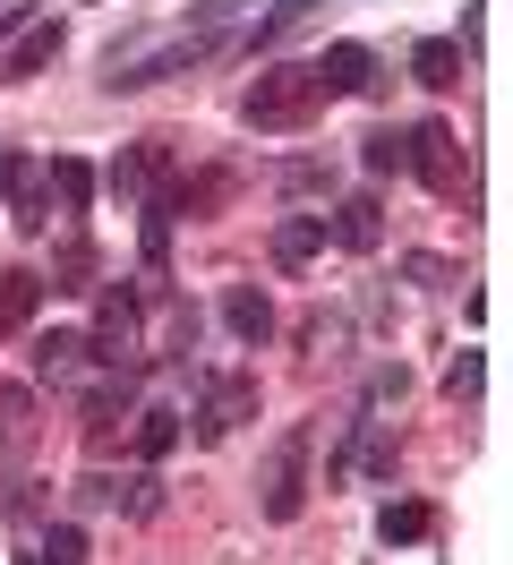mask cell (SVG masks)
Here are the masks:
<instances>
[{
	"mask_svg": "<svg viewBox=\"0 0 513 565\" xmlns=\"http://www.w3.org/2000/svg\"><path fill=\"white\" fill-rule=\"evenodd\" d=\"M325 248V214H282L274 223V266H308Z\"/></svg>",
	"mask_w": 513,
	"mask_h": 565,
	"instance_id": "11",
	"label": "cell"
},
{
	"mask_svg": "<svg viewBox=\"0 0 513 565\" xmlns=\"http://www.w3.org/2000/svg\"><path fill=\"white\" fill-rule=\"evenodd\" d=\"M325 232H334V241L351 248V257H368V248L385 241V206H376V198H342V206H334V223H325Z\"/></svg>",
	"mask_w": 513,
	"mask_h": 565,
	"instance_id": "9",
	"label": "cell"
},
{
	"mask_svg": "<svg viewBox=\"0 0 513 565\" xmlns=\"http://www.w3.org/2000/svg\"><path fill=\"white\" fill-rule=\"evenodd\" d=\"M308 446H317L308 428H282V437H274L266 480H257V489H266V523H300V505H308Z\"/></svg>",
	"mask_w": 513,
	"mask_h": 565,
	"instance_id": "4",
	"label": "cell"
},
{
	"mask_svg": "<svg viewBox=\"0 0 513 565\" xmlns=\"http://www.w3.org/2000/svg\"><path fill=\"white\" fill-rule=\"evenodd\" d=\"M403 163L428 180L437 198H453V189H462V138H453L445 120H419V129H403Z\"/></svg>",
	"mask_w": 513,
	"mask_h": 565,
	"instance_id": "5",
	"label": "cell"
},
{
	"mask_svg": "<svg viewBox=\"0 0 513 565\" xmlns=\"http://www.w3.org/2000/svg\"><path fill=\"white\" fill-rule=\"evenodd\" d=\"M403 386H410V377H403V360H394V369H376V377H368V403H403Z\"/></svg>",
	"mask_w": 513,
	"mask_h": 565,
	"instance_id": "25",
	"label": "cell"
},
{
	"mask_svg": "<svg viewBox=\"0 0 513 565\" xmlns=\"http://www.w3.org/2000/svg\"><path fill=\"white\" fill-rule=\"evenodd\" d=\"M368 172H403V129H376L368 138Z\"/></svg>",
	"mask_w": 513,
	"mask_h": 565,
	"instance_id": "24",
	"label": "cell"
},
{
	"mask_svg": "<svg viewBox=\"0 0 513 565\" xmlns=\"http://www.w3.org/2000/svg\"><path fill=\"white\" fill-rule=\"evenodd\" d=\"M86 352H95L103 369H129V360L146 352V309H137V282H103V300H95V334H86Z\"/></svg>",
	"mask_w": 513,
	"mask_h": 565,
	"instance_id": "3",
	"label": "cell"
},
{
	"mask_svg": "<svg viewBox=\"0 0 513 565\" xmlns=\"http://www.w3.org/2000/svg\"><path fill=\"white\" fill-rule=\"evenodd\" d=\"M52 180H18V223H26V232H43V223H52Z\"/></svg>",
	"mask_w": 513,
	"mask_h": 565,
	"instance_id": "21",
	"label": "cell"
},
{
	"mask_svg": "<svg viewBox=\"0 0 513 565\" xmlns=\"http://www.w3.org/2000/svg\"><path fill=\"white\" fill-rule=\"evenodd\" d=\"M61 61V18H34V26H18V35L0 43V77H34Z\"/></svg>",
	"mask_w": 513,
	"mask_h": 565,
	"instance_id": "7",
	"label": "cell"
},
{
	"mask_svg": "<svg viewBox=\"0 0 513 565\" xmlns=\"http://www.w3.org/2000/svg\"><path fill=\"white\" fill-rule=\"evenodd\" d=\"M18 180H26V163H18V154H9V146H0V198H9V189H18Z\"/></svg>",
	"mask_w": 513,
	"mask_h": 565,
	"instance_id": "26",
	"label": "cell"
},
{
	"mask_svg": "<svg viewBox=\"0 0 513 565\" xmlns=\"http://www.w3.org/2000/svg\"><path fill=\"white\" fill-rule=\"evenodd\" d=\"M86 334H34V377H52V386H68L77 369H86Z\"/></svg>",
	"mask_w": 513,
	"mask_h": 565,
	"instance_id": "12",
	"label": "cell"
},
{
	"mask_svg": "<svg viewBox=\"0 0 513 565\" xmlns=\"http://www.w3.org/2000/svg\"><path fill=\"white\" fill-rule=\"evenodd\" d=\"M376 531H385L394 548H410V540H428V531H437V514H428V505H385V514H376Z\"/></svg>",
	"mask_w": 513,
	"mask_h": 565,
	"instance_id": "16",
	"label": "cell"
},
{
	"mask_svg": "<svg viewBox=\"0 0 513 565\" xmlns=\"http://www.w3.org/2000/svg\"><path fill=\"white\" fill-rule=\"evenodd\" d=\"M154 163H163L154 146H137V154H120V163H111V189H120V198H137V189L154 180Z\"/></svg>",
	"mask_w": 513,
	"mask_h": 565,
	"instance_id": "19",
	"label": "cell"
},
{
	"mask_svg": "<svg viewBox=\"0 0 513 565\" xmlns=\"http://www.w3.org/2000/svg\"><path fill=\"white\" fill-rule=\"evenodd\" d=\"M317 86H325V95H368V86H376V52H368V43H325Z\"/></svg>",
	"mask_w": 513,
	"mask_h": 565,
	"instance_id": "8",
	"label": "cell"
},
{
	"mask_svg": "<svg viewBox=\"0 0 513 565\" xmlns=\"http://www.w3.org/2000/svg\"><path fill=\"white\" fill-rule=\"evenodd\" d=\"M34 309H43V275H26V266H0V334H18Z\"/></svg>",
	"mask_w": 513,
	"mask_h": 565,
	"instance_id": "13",
	"label": "cell"
},
{
	"mask_svg": "<svg viewBox=\"0 0 513 565\" xmlns=\"http://www.w3.org/2000/svg\"><path fill=\"white\" fill-rule=\"evenodd\" d=\"M410 77H419V86H462V43L428 35L419 52H410Z\"/></svg>",
	"mask_w": 513,
	"mask_h": 565,
	"instance_id": "14",
	"label": "cell"
},
{
	"mask_svg": "<svg viewBox=\"0 0 513 565\" xmlns=\"http://www.w3.org/2000/svg\"><path fill=\"white\" fill-rule=\"evenodd\" d=\"M479 377H488V360H479V352H462L453 369H445V394H453V403H471V394H479Z\"/></svg>",
	"mask_w": 513,
	"mask_h": 565,
	"instance_id": "23",
	"label": "cell"
},
{
	"mask_svg": "<svg viewBox=\"0 0 513 565\" xmlns=\"http://www.w3.org/2000/svg\"><path fill=\"white\" fill-rule=\"evenodd\" d=\"M171 446H180V412H137V455L163 462Z\"/></svg>",
	"mask_w": 513,
	"mask_h": 565,
	"instance_id": "15",
	"label": "cell"
},
{
	"mask_svg": "<svg viewBox=\"0 0 513 565\" xmlns=\"http://www.w3.org/2000/svg\"><path fill=\"white\" fill-rule=\"evenodd\" d=\"M205 52H214V35H163V43H129V52H111V61H103V86H111V95H129V86H154V77H171V70H197Z\"/></svg>",
	"mask_w": 513,
	"mask_h": 565,
	"instance_id": "2",
	"label": "cell"
},
{
	"mask_svg": "<svg viewBox=\"0 0 513 565\" xmlns=\"http://www.w3.org/2000/svg\"><path fill=\"white\" fill-rule=\"evenodd\" d=\"M34 565H86V531H77V523H61L52 540H43V557H34Z\"/></svg>",
	"mask_w": 513,
	"mask_h": 565,
	"instance_id": "20",
	"label": "cell"
},
{
	"mask_svg": "<svg viewBox=\"0 0 513 565\" xmlns=\"http://www.w3.org/2000/svg\"><path fill=\"white\" fill-rule=\"evenodd\" d=\"M86 275H95V248L68 241V248H61V282H52V291H86Z\"/></svg>",
	"mask_w": 513,
	"mask_h": 565,
	"instance_id": "22",
	"label": "cell"
},
{
	"mask_svg": "<svg viewBox=\"0 0 513 565\" xmlns=\"http://www.w3.org/2000/svg\"><path fill=\"white\" fill-rule=\"evenodd\" d=\"M52 189H61L68 214H86V198H95V172L77 163V154H52Z\"/></svg>",
	"mask_w": 513,
	"mask_h": 565,
	"instance_id": "18",
	"label": "cell"
},
{
	"mask_svg": "<svg viewBox=\"0 0 513 565\" xmlns=\"http://www.w3.org/2000/svg\"><path fill=\"white\" fill-rule=\"evenodd\" d=\"M317 104H325V86H317V61H282V70H266L248 95H239V111H248V129H300V120H317Z\"/></svg>",
	"mask_w": 513,
	"mask_h": 565,
	"instance_id": "1",
	"label": "cell"
},
{
	"mask_svg": "<svg viewBox=\"0 0 513 565\" xmlns=\"http://www.w3.org/2000/svg\"><path fill=\"white\" fill-rule=\"evenodd\" d=\"M223 326H232L239 343H266L274 334V300L257 291V282H232V291H223Z\"/></svg>",
	"mask_w": 513,
	"mask_h": 565,
	"instance_id": "10",
	"label": "cell"
},
{
	"mask_svg": "<svg viewBox=\"0 0 513 565\" xmlns=\"http://www.w3.org/2000/svg\"><path fill=\"white\" fill-rule=\"evenodd\" d=\"M239 420H257V377H239V369H223V377H205L197 428H205V437H232Z\"/></svg>",
	"mask_w": 513,
	"mask_h": 565,
	"instance_id": "6",
	"label": "cell"
},
{
	"mask_svg": "<svg viewBox=\"0 0 513 565\" xmlns=\"http://www.w3.org/2000/svg\"><path fill=\"white\" fill-rule=\"evenodd\" d=\"M26 437H34V394L0 386V446H26Z\"/></svg>",
	"mask_w": 513,
	"mask_h": 565,
	"instance_id": "17",
	"label": "cell"
}]
</instances>
